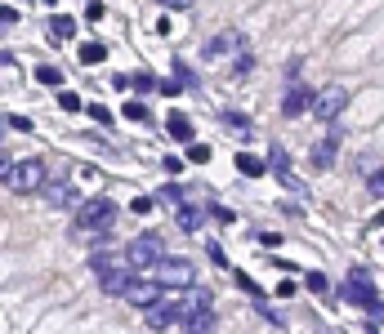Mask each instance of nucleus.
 I'll use <instances>...</instances> for the list:
<instances>
[{
	"mask_svg": "<svg viewBox=\"0 0 384 334\" xmlns=\"http://www.w3.org/2000/svg\"><path fill=\"white\" fill-rule=\"evenodd\" d=\"M41 192H45V200H50V205H54V209H68V205H72V200H77V187H72V183H68V178H59V183H45V187H41Z\"/></svg>",
	"mask_w": 384,
	"mask_h": 334,
	"instance_id": "ddd939ff",
	"label": "nucleus"
},
{
	"mask_svg": "<svg viewBox=\"0 0 384 334\" xmlns=\"http://www.w3.org/2000/svg\"><path fill=\"white\" fill-rule=\"evenodd\" d=\"M188 334H214V312H201V317H188L183 321Z\"/></svg>",
	"mask_w": 384,
	"mask_h": 334,
	"instance_id": "5701e85b",
	"label": "nucleus"
},
{
	"mask_svg": "<svg viewBox=\"0 0 384 334\" xmlns=\"http://www.w3.org/2000/svg\"><path fill=\"white\" fill-rule=\"evenodd\" d=\"M103 59H108V45H103V41H85V45H81V63H85V67H94Z\"/></svg>",
	"mask_w": 384,
	"mask_h": 334,
	"instance_id": "412c9836",
	"label": "nucleus"
},
{
	"mask_svg": "<svg viewBox=\"0 0 384 334\" xmlns=\"http://www.w3.org/2000/svg\"><path fill=\"white\" fill-rule=\"evenodd\" d=\"M264 165L277 174V183H282L286 192H299V196H304V183L295 178V169H290V156H286V147H282V143H273V147H268V160H264Z\"/></svg>",
	"mask_w": 384,
	"mask_h": 334,
	"instance_id": "1a4fd4ad",
	"label": "nucleus"
},
{
	"mask_svg": "<svg viewBox=\"0 0 384 334\" xmlns=\"http://www.w3.org/2000/svg\"><path fill=\"white\" fill-rule=\"evenodd\" d=\"M344 299L353 303V308H367L371 317H380V294H376V281H371L362 267H353L349 281H344Z\"/></svg>",
	"mask_w": 384,
	"mask_h": 334,
	"instance_id": "423d86ee",
	"label": "nucleus"
},
{
	"mask_svg": "<svg viewBox=\"0 0 384 334\" xmlns=\"http://www.w3.org/2000/svg\"><path fill=\"white\" fill-rule=\"evenodd\" d=\"M174 218H179V227H183V232H196V227H201V209L188 205V200H183V205L174 209Z\"/></svg>",
	"mask_w": 384,
	"mask_h": 334,
	"instance_id": "aec40b11",
	"label": "nucleus"
},
{
	"mask_svg": "<svg viewBox=\"0 0 384 334\" xmlns=\"http://www.w3.org/2000/svg\"><path fill=\"white\" fill-rule=\"evenodd\" d=\"M121 299H125V303H134V308H152V303H161L165 299V290H161V285H156L152 281V276H130V285H125V290H121Z\"/></svg>",
	"mask_w": 384,
	"mask_h": 334,
	"instance_id": "6e6552de",
	"label": "nucleus"
},
{
	"mask_svg": "<svg viewBox=\"0 0 384 334\" xmlns=\"http://www.w3.org/2000/svg\"><path fill=\"white\" fill-rule=\"evenodd\" d=\"M59 107H63V112H81V98H77L72 90H63V94H59Z\"/></svg>",
	"mask_w": 384,
	"mask_h": 334,
	"instance_id": "c85d7f7f",
	"label": "nucleus"
},
{
	"mask_svg": "<svg viewBox=\"0 0 384 334\" xmlns=\"http://www.w3.org/2000/svg\"><path fill=\"white\" fill-rule=\"evenodd\" d=\"M174 321H179V308H174L170 299H161V303L148 308V326H152V330H170Z\"/></svg>",
	"mask_w": 384,
	"mask_h": 334,
	"instance_id": "f8f14e48",
	"label": "nucleus"
},
{
	"mask_svg": "<svg viewBox=\"0 0 384 334\" xmlns=\"http://www.w3.org/2000/svg\"><path fill=\"white\" fill-rule=\"evenodd\" d=\"M188 156L196 165H205V160H210V147H205V143H188Z\"/></svg>",
	"mask_w": 384,
	"mask_h": 334,
	"instance_id": "cd10ccee",
	"label": "nucleus"
},
{
	"mask_svg": "<svg viewBox=\"0 0 384 334\" xmlns=\"http://www.w3.org/2000/svg\"><path fill=\"white\" fill-rule=\"evenodd\" d=\"M367 192H371V196H380V192H384V174H380V169H371V178H367Z\"/></svg>",
	"mask_w": 384,
	"mask_h": 334,
	"instance_id": "7c9ffc66",
	"label": "nucleus"
},
{
	"mask_svg": "<svg viewBox=\"0 0 384 334\" xmlns=\"http://www.w3.org/2000/svg\"><path fill=\"white\" fill-rule=\"evenodd\" d=\"M237 50H241V32H223L205 45V59H228V54H237Z\"/></svg>",
	"mask_w": 384,
	"mask_h": 334,
	"instance_id": "4468645a",
	"label": "nucleus"
},
{
	"mask_svg": "<svg viewBox=\"0 0 384 334\" xmlns=\"http://www.w3.org/2000/svg\"><path fill=\"white\" fill-rule=\"evenodd\" d=\"M50 36H54V45L72 41V36H77V18L72 14H50Z\"/></svg>",
	"mask_w": 384,
	"mask_h": 334,
	"instance_id": "dca6fc26",
	"label": "nucleus"
},
{
	"mask_svg": "<svg viewBox=\"0 0 384 334\" xmlns=\"http://www.w3.org/2000/svg\"><path fill=\"white\" fill-rule=\"evenodd\" d=\"M90 267H94V276L103 281V290L108 294H121L130 285V263L121 259V254H108V250H99V254H90Z\"/></svg>",
	"mask_w": 384,
	"mask_h": 334,
	"instance_id": "f03ea898",
	"label": "nucleus"
},
{
	"mask_svg": "<svg viewBox=\"0 0 384 334\" xmlns=\"http://www.w3.org/2000/svg\"><path fill=\"white\" fill-rule=\"evenodd\" d=\"M130 90L148 94V90H156V81H152V76H143V72H130Z\"/></svg>",
	"mask_w": 384,
	"mask_h": 334,
	"instance_id": "393cba45",
	"label": "nucleus"
},
{
	"mask_svg": "<svg viewBox=\"0 0 384 334\" xmlns=\"http://www.w3.org/2000/svg\"><path fill=\"white\" fill-rule=\"evenodd\" d=\"M344 107H349V90H344V85H326V90H317L313 98H308V112H313L317 121H326V125L340 121Z\"/></svg>",
	"mask_w": 384,
	"mask_h": 334,
	"instance_id": "39448f33",
	"label": "nucleus"
},
{
	"mask_svg": "<svg viewBox=\"0 0 384 334\" xmlns=\"http://www.w3.org/2000/svg\"><path fill=\"white\" fill-rule=\"evenodd\" d=\"M121 259L130 263V272H134V267H156L165 259V241L156 232H139L134 241L125 245V254H121Z\"/></svg>",
	"mask_w": 384,
	"mask_h": 334,
	"instance_id": "7ed1b4c3",
	"label": "nucleus"
},
{
	"mask_svg": "<svg viewBox=\"0 0 384 334\" xmlns=\"http://www.w3.org/2000/svg\"><path fill=\"white\" fill-rule=\"evenodd\" d=\"M367 334H380V321H376V317H371V326H367Z\"/></svg>",
	"mask_w": 384,
	"mask_h": 334,
	"instance_id": "e433bc0d",
	"label": "nucleus"
},
{
	"mask_svg": "<svg viewBox=\"0 0 384 334\" xmlns=\"http://www.w3.org/2000/svg\"><path fill=\"white\" fill-rule=\"evenodd\" d=\"M85 112L99 121V125H108V121H112V112H108V107H99V103H94V107H85Z\"/></svg>",
	"mask_w": 384,
	"mask_h": 334,
	"instance_id": "473e14b6",
	"label": "nucleus"
},
{
	"mask_svg": "<svg viewBox=\"0 0 384 334\" xmlns=\"http://www.w3.org/2000/svg\"><path fill=\"white\" fill-rule=\"evenodd\" d=\"M308 98H313V94H308L299 81H290V85H286V98H282V116H290V121L304 116V112H308Z\"/></svg>",
	"mask_w": 384,
	"mask_h": 334,
	"instance_id": "9b49d317",
	"label": "nucleus"
},
{
	"mask_svg": "<svg viewBox=\"0 0 384 334\" xmlns=\"http://www.w3.org/2000/svg\"><path fill=\"white\" fill-rule=\"evenodd\" d=\"M68 183H72V187H99V183H103V169H99V165H72Z\"/></svg>",
	"mask_w": 384,
	"mask_h": 334,
	"instance_id": "f3484780",
	"label": "nucleus"
},
{
	"mask_svg": "<svg viewBox=\"0 0 384 334\" xmlns=\"http://www.w3.org/2000/svg\"><path fill=\"white\" fill-rule=\"evenodd\" d=\"M5 183L14 187V192H41L45 183H50V174H45V160H36V156H27V160H14L9 165V174H5Z\"/></svg>",
	"mask_w": 384,
	"mask_h": 334,
	"instance_id": "20e7f679",
	"label": "nucleus"
},
{
	"mask_svg": "<svg viewBox=\"0 0 384 334\" xmlns=\"http://www.w3.org/2000/svg\"><path fill=\"white\" fill-rule=\"evenodd\" d=\"M103 14H108V9H103V5H99V0H94V5H90V9H85V18H90V23H99V18H103Z\"/></svg>",
	"mask_w": 384,
	"mask_h": 334,
	"instance_id": "f704fd0d",
	"label": "nucleus"
},
{
	"mask_svg": "<svg viewBox=\"0 0 384 334\" xmlns=\"http://www.w3.org/2000/svg\"><path fill=\"white\" fill-rule=\"evenodd\" d=\"M174 308H179V321L201 317V312H210V308H214V294L205 290V285H192V290H183V299L174 303Z\"/></svg>",
	"mask_w": 384,
	"mask_h": 334,
	"instance_id": "9d476101",
	"label": "nucleus"
},
{
	"mask_svg": "<svg viewBox=\"0 0 384 334\" xmlns=\"http://www.w3.org/2000/svg\"><path fill=\"white\" fill-rule=\"evenodd\" d=\"M335 160H340V138H335V134H331V138H322V143H313V165L317 169H331Z\"/></svg>",
	"mask_w": 384,
	"mask_h": 334,
	"instance_id": "2eb2a0df",
	"label": "nucleus"
},
{
	"mask_svg": "<svg viewBox=\"0 0 384 334\" xmlns=\"http://www.w3.org/2000/svg\"><path fill=\"white\" fill-rule=\"evenodd\" d=\"M9 165H14V160H9V152H0V183H5V174H9Z\"/></svg>",
	"mask_w": 384,
	"mask_h": 334,
	"instance_id": "c9c22d12",
	"label": "nucleus"
},
{
	"mask_svg": "<svg viewBox=\"0 0 384 334\" xmlns=\"http://www.w3.org/2000/svg\"><path fill=\"white\" fill-rule=\"evenodd\" d=\"M161 200H170V205H183V187H179V183H165V187H161Z\"/></svg>",
	"mask_w": 384,
	"mask_h": 334,
	"instance_id": "bb28decb",
	"label": "nucleus"
},
{
	"mask_svg": "<svg viewBox=\"0 0 384 334\" xmlns=\"http://www.w3.org/2000/svg\"><path fill=\"white\" fill-rule=\"evenodd\" d=\"M304 285H308L313 294H326V290H331V281H326L322 272H308V276H304Z\"/></svg>",
	"mask_w": 384,
	"mask_h": 334,
	"instance_id": "a878e982",
	"label": "nucleus"
},
{
	"mask_svg": "<svg viewBox=\"0 0 384 334\" xmlns=\"http://www.w3.org/2000/svg\"><path fill=\"white\" fill-rule=\"evenodd\" d=\"M165 129H170V138H179V143H188V138H192V121L183 116V112H170Z\"/></svg>",
	"mask_w": 384,
	"mask_h": 334,
	"instance_id": "6ab92c4d",
	"label": "nucleus"
},
{
	"mask_svg": "<svg viewBox=\"0 0 384 334\" xmlns=\"http://www.w3.org/2000/svg\"><path fill=\"white\" fill-rule=\"evenodd\" d=\"M130 209H134V214H152V196H134Z\"/></svg>",
	"mask_w": 384,
	"mask_h": 334,
	"instance_id": "2f4dec72",
	"label": "nucleus"
},
{
	"mask_svg": "<svg viewBox=\"0 0 384 334\" xmlns=\"http://www.w3.org/2000/svg\"><path fill=\"white\" fill-rule=\"evenodd\" d=\"M237 169H241L246 178H259V174H268L264 156H255V152H237Z\"/></svg>",
	"mask_w": 384,
	"mask_h": 334,
	"instance_id": "a211bd4d",
	"label": "nucleus"
},
{
	"mask_svg": "<svg viewBox=\"0 0 384 334\" xmlns=\"http://www.w3.org/2000/svg\"><path fill=\"white\" fill-rule=\"evenodd\" d=\"M36 81H41V85H50V90H59V85H63V67L41 63V67H36Z\"/></svg>",
	"mask_w": 384,
	"mask_h": 334,
	"instance_id": "4be33fe9",
	"label": "nucleus"
},
{
	"mask_svg": "<svg viewBox=\"0 0 384 334\" xmlns=\"http://www.w3.org/2000/svg\"><path fill=\"white\" fill-rule=\"evenodd\" d=\"M121 112H125V116L134 121V125H148V121H152V112H148V103H139V98H130V103H125V107H121Z\"/></svg>",
	"mask_w": 384,
	"mask_h": 334,
	"instance_id": "b1692460",
	"label": "nucleus"
},
{
	"mask_svg": "<svg viewBox=\"0 0 384 334\" xmlns=\"http://www.w3.org/2000/svg\"><path fill=\"white\" fill-rule=\"evenodd\" d=\"M223 125H232V129H250V121L241 116V112H223Z\"/></svg>",
	"mask_w": 384,
	"mask_h": 334,
	"instance_id": "c756f323",
	"label": "nucleus"
},
{
	"mask_svg": "<svg viewBox=\"0 0 384 334\" xmlns=\"http://www.w3.org/2000/svg\"><path fill=\"white\" fill-rule=\"evenodd\" d=\"M152 281L161 285V290H188V285L196 281V267L188 259H161L152 267Z\"/></svg>",
	"mask_w": 384,
	"mask_h": 334,
	"instance_id": "0eeeda50",
	"label": "nucleus"
},
{
	"mask_svg": "<svg viewBox=\"0 0 384 334\" xmlns=\"http://www.w3.org/2000/svg\"><path fill=\"white\" fill-rule=\"evenodd\" d=\"M112 218H117V205H112L108 196L81 200V209H77V236H108Z\"/></svg>",
	"mask_w": 384,
	"mask_h": 334,
	"instance_id": "f257e3e1",
	"label": "nucleus"
},
{
	"mask_svg": "<svg viewBox=\"0 0 384 334\" xmlns=\"http://www.w3.org/2000/svg\"><path fill=\"white\" fill-rule=\"evenodd\" d=\"M210 214H214V218H219V223H223V227H228V223H232V209H223V205H210Z\"/></svg>",
	"mask_w": 384,
	"mask_h": 334,
	"instance_id": "72a5a7b5",
	"label": "nucleus"
}]
</instances>
